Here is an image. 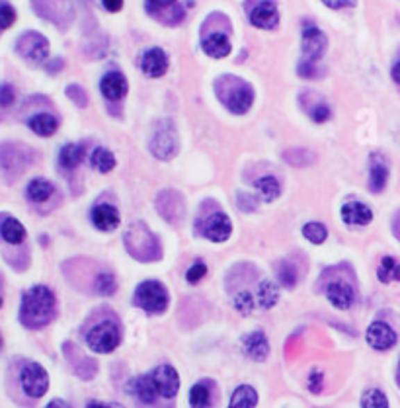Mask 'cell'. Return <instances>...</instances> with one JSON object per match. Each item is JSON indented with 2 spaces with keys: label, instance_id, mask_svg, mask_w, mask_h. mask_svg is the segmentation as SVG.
Returning a JSON list of instances; mask_svg holds the SVG:
<instances>
[{
  "label": "cell",
  "instance_id": "cell-49",
  "mask_svg": "<svg viewBox=\"0 0 400 408\" xmlns=\"http://www.w3.org/2000/svg\"><path fill=\"white\" fill-rule=\"evenodd\" d=\"M238 207L242 211H254L256 210V201H254V198H250V196L240 194L238 196Z\"/></svg>",
  "mask_w": 400,
  "mask_h": 408
},
{
  "label": "cell",
  "instance_id": "cell-54",
  "mask_svg": "<svg viewBox=\"0 0 400 408\" xmlns=\"http://www.w3.org/2000/svg\"><path fill=\"white\" fill-rule=\"evenodd\" d=\"M86 408H112V407H108V405H103V402H98V400H92V402H88V405H86Z\"/></svg>",
  "mask_w": 400,
  "mask_h": 408
},
{
  "label": "cell",
  "instance_id": "cell-34",
  "mask_svg": "<svg viewBox=\"0 0 400 408\" xmlns=\"http://www.w3.org/2000/svg\"><path fill=\"white\" fill-rule=\"evenodd\" d=\"M279 299V291H277V285L269 280H264L258 287V301H260V307L264 309H272L274 305L277 303Z\"/></svg>",
  "mask_w": 400,
  "mask_h": 408
},
{
  "label": "cell",
  "instance_id": "cell-42",
  "mask_svg": "<svg viewBox=\"0 0 400 408\" xmlns=\"http://www.w3.org/2000/svg\"><path fill=\"white\" fill-rule=\"evenodd\" d=\"M207 273V266L203 262H194V266H190V270L185 272V280L190 283L201 282V278Z\"/></svg>",
  "mask_w": 400,
  "mask_h": 408
},
{
  "label": "cell",
  "instance_id": "cell-12",
  "mask_svg": "<svg viewBox=\"0 0 400 408\" xmlns=\"http://www.w3.org/2000/svg\"><path fill=\"white\" fill-rule=\"evenodd\" d=\"M367 344L373 348V350H390L392 346L397 344V332L394 328L383 321H375L371 323L369 328H367Z\"/></svg>",
  "mask_w": 400,
  "mask_h": 408
},
{
  "label": "cell",
  "instance_id": "cell-48",
  "mask_svg": "<svg viewBox=\"0 0 400 408\" xmlns=\"http://www.w3.org/2000/svg\"><path fill=\"white\" fill-rule=\"evenodd\" d=\"M328 8H334V10H340V8H349V6H356L358 0H322Z\"/></svg>",
  "mask_w": 400,
  "mask_h": 408
},
{
  "label": "cell",
  "instance_id": "cell-17",
  "mask_svg": "<svg viewBox=\"0 0 400 408\" xmlns=\"http://www.w3.org/2000/svg\"><path fill=\"white\" fill-rule=\"evenodd\" d=\"M141 69H143L144 74H149L153 78L165 76L166 71H168V57H166V53L160 47H153V49L144 51V55L141 57Z\"/></svg>",
  "mask_w": 400,
  "mask_h": 408
},
{
  "label": "cell",
  "instance_id": "cell-35",
  "mask_svg": "<svg viewBox=\"0 0 400 408\" xmlns=\"http://www.w3.org/2000/svg\"><path fill=\"white\" fill-rule=\"evenodd\" d=\"M283 158L288 160L291 167L305 168L315 162V153H310L307 148H289L283 153Z\"/></svg>",
  "mask_w": 400,
  "mask_h": 408
},
{
  "label": "cell",
  "instance_id": "cell-36",
  "mask_svg": "<svg viewBox=\"0 0 400 408\" xmlns=\"http://www.w3.org/2000/svg\"><path fill=\"white\" fill-rule=\"evenodd\" d=\"M361 408H389V398L381 389H367L361 397Z\"/></svg>",
  "mask_w": 400,
  "mask_h": 408
},
{
  "label": "cell",
  "instance_id": "cell-24",
  "mask_svg": "<svg viewBox=\"0 0 400 408\" xmlns=\"http://www.w3.org/2000/svg\"><path fill=\"white\" fill-rule=\"evenodd\" d=\"M26 235H28L26 227L16 217H10V215L2 217L0 221V239L2 241L8 242V244H22L26 241Z\"/></svg>",
  "mask_w": 400,
  "mask_h": 408
},
{
  "label": "cell",
  "instance_id": "cell-33",
  "mask_svg": "<svg viewBox=\"0 0 400 408\" xmlns=\"http://www.w3.org/2000/svg\"><path fill=\"white\" fill-rule=\"evenodd\" d=\"M377 275H379V280L383 283L400 282V262L390 258V256L383 258L379 270H377Z\"/></svg>",
  "mask_w": 400,
  "mask_h": 408
},
{
  "label": "cell",
  "instance_id": "cell-11",
  "mask_svg": "<svg viewBox=\"0 0 400 408\" xmlns=\"http://www.w3.org/2000/svg\"><path fill=\"white\" fill-rule=\"evenodd\" d=\"M154 381V387L158 391V395L165 398H172L178 395L180 389V377L172 366H158L154 371H151Z\"/></svg>",
  "mask_w": 400,
  "mask_h": 408
},
{
  "label": "cell",
  "instance_id": "cell-13",
  "mask_svg": "<svg viewBox=\"0 0 400 408\" xmlns=\"http://www.w3.org/2000/svg\"><path fill=\"white\" fill-rule=\"evenodd\" d=\"M250 22L260 30H274L279 24V12L274 0H262L250 10Z\"/></svg>",
  "mask_w": 400,
  "mask_h": 408
},
{
  "label": "cell",
  "instance_id": "cell-18",
  "mask_svg": "<svg viewBox=\"0 0 400 408\" xmlns=\"http://www.w3.org/2000/svg\"><path fill=\"white\" fill-rule=\"evenodd\" d=\"M242 352H244V356L254 359V362H264L269 354L266 334L262 330H256V332L244 336L242 338Z\"/></svg>",
  "mask_w": 400,
  "mask_h": 408
},
{
  "label": "cell",
  "instance_id": "cell-37",
  "mask_svg": "<svg viewBox=\"0 0 400 408\" xmlns=\"http://www.w3.org/2000/svg\"><path fill=\"white\" fill-rule=\"evenodd\" d=\"M303 235L312 244H322V242L326 241V237H328V230H326V227L322 223H307L303 227Z\"/></svg>",
  "mask_w": 400,
  "mask_h": 408
},
{
  "label": "cell",
  "instance_id": "cell-15",
  "mask_svg": "<svg viewBox=\"0 0 400 408\" xmlns=\"http://www.w3.org/2000/svg\"><path fill=\"white\" fill-rule=\"evenodd\" d=\"M24 153H28V148L20 147V145H14V143L2 145L0 147V167L6 172H22L26 164L30 162V158Z\"/></svg>",
  "mask_w": 400,
  "mask_h": 408
},
{
  "label": "cell",
  "instance_id": "cell-4",
  "mask_svg": "<svg viewBox=\"0 0 400 408\" xmlns=\"http://www.w3.org/2000/svg\"><path fill=\"white\" fill-rule=\"evenodd\" d=\"M226 78H228V83H226V88L221 94L223 104L233 114H247L252 102H254V90L236 76H226Z\"/></svg>",
  "mask_w": 400,
  "mask_h": 408
},
{
  "label": "cell",
  "instance_id": "cell-14",
  "mask_svg": "<svg viewBox=\"0 0 400 408\" xmlns=\"http://www.w3.org/2000/svg\"><path fill=\"white\" fill-rule=\"evenodd\" d=\"M203 237L213 242H225L228 241L231 232H233V223L225 213H215L203 223Z\"/></svg>",
  "mask_w": 400,
  "mask_h": 408
},
{
  "label": "cell",
  "instance_id": "cell-8",
  "mask_svg": "<svg viewBox=\"0 0 400 408\" xmlns=\"http://www.w3.org/2000/svg\"><path fill=\"white\" fill-rule=\"evenodd\" d=\"M16 51L28 63H43L49 55V42L38 32H26L16 42Z\"/></svg>",
  "mask_w": 400,
  "mask_h": 408
},
{
  "label": "cell",
  "instance_id": "cell-9",
  "mask_svg": "<svg viewBox=\"0 0 400 408\" xmlns=\"http://www.w3.org/2000/svg\"><path fill=\"white\" fill-rule=\"evenodd\" d=\"M147 14L166 26H176L185 18V8L180 0H144Z\"/></svg>",
  "mask_w": 400,
  "mask_h": 408
},
{
  "label": "cell",
  "instance_id": "cell-23",
  "mask_svg": "<svg viewBox=\"0 0 400 408\" xmlns=\"http://www.w3.org/2000/svg\"><path fill=\"white\" fill-rule=\"evenodd\" d=\"M389 180V167L383 160V155H371V168H369V189L379 194L387 186Z\"/></svg>",
  "mask_w": 400,
  "mask_h": 408
},
{
  "label": "cell",
  "instance_id": "cell-7",
  "mask_svg": "<svg viewBox=\"0 0 400 408\" xmlns=\"http://www.w3.org/2000/svg\"><path fill=\"white\" fill-rule=\"evenodd\" d=\"M20 383L28 397L42 398L49 389V375H47L45 367L35 364V362H30L22 367Z\"/></svg>",
  "mask_w": 400,
  "mask_h": 408
},
{
  "label": "cell",
  "instance_id": "cell-1",
  "mask_svg": "<svg viewBox=\"0 0 400 408\" xmlns=\"http://www.w3.org/2000/svg\"><path fill=\"white\" fill-rule=\"evenodd\" d=\"M55 314V295L45 285H35L22 297L20 321L28 328H42Z\"/></svg>",
  "mask_w": 400,
  "mask_h": 408
},
{
  "label": "cell",
  "instance_id": "cell-19",
  "mask_svg": "<svg viewBox=\"0 0 400 408\" xmlns=\"http://www.w3.org/2000/svg\"><path fill=\"white\" fill-rule=\"evenodd\" d=\"M100 90H102V94L108 100L117 102V100H122L127 94V80H125L124 74L117 73V71L106 73L102 76V83H100Z\"/></svg>",
  "mask_w": 400,
  "mask_h": 408
},
{
  "label": "cell",
  "instance_id": "cell-53",
  "mask_svg": "<svg viewBox=\"0 0 400 408\" xmlns=\"http://www.w3.org/2000/svg\"><path fill=\"white\" fill-rule=\"evenodd\" d=\"M392 80H394V83L397 84H400V61H397V63H394V67H392Z\"/></svg>",
  "mask_w": 400,
  "mask_h": 408
},
{
  "label": "cell",
  "instance_id": "cell-44",
  "mask_svg": "<svg viewBox=\"0 0 400 408\" xmlns=\"http://www.w3.org/2000/svg\"><path fill=\"white\" fill-rule=\"evenodd\" d=\"M67 96L71 98L74 104L78 105V108H84L86 102H88V96L84 92L81 86H76V84H71L69 88H67Z\"/></svg>",
  "mask_w": 400,
  "mask_h": 408
},
{
  "label": "cell",
  "instance_id": "cell-20",
  "mask_svg": "<svg viewBox=\"0 0 400 408\" xmlns=\"http://www.w3.org/2000/svg\"><path fill=\"white\" fill-rule=\"evenodd\" d=\"M326 297L328 301L340 311H348L353 305V289L351 285L346 282H332L326 289Z\"/></svg>",
  "mask_w": 400,
  "mask_h": 408
},
{
  "label": "cell",
  "instance_id": "cell-45",
  "mask_svg": "<svg viewBox=\"0 0 400 408\" xmlns=\"http://www.w3.org/2000/svg\"><path fill=\"white\" fill-rule=\"evenodd\" d=\"M322 383H324V373H322V371H312V373H308L307 385L312 393H320V391H322Z\"/></svg>",
  "mask_w": 400,
  "mask_h": 408
},
{
  "label": "cell",
  "instance_id": "cell-26",
  "mask_svg": "<svg viewBox=\"0 0 400 408\" xmlns=\"http://www.w3.org/2000/svg\"><path fill=\"white\" fill-rule=\"evenodd\" d=\"M30 129L40 137H51L59 129V119L51 114H38L28 121Z\"/></svg>",
  "mask_w": 400,
  "mask_h": 408
},
{
  "label": "cell",
  "instance_id": "cell-22",
  "mask_svg": "<svg viewBox=\"0 0 400 408\" xmlns=\"http://www.w3.org/2000/svg\"><path fill=\"white\" fill-rule=\"evenodd\" d=\"M342 219L348 225H369L373 219V211L361 201H349L342 207Z\"/></svg>",
  "mask_w": 400,
  "mask_h": 408
},
{
  "label": "cell",
  "instance_id": "cell-21",
  "mask_svg": "<svg viewBox=\"0 0 400 408\" xmlns=\"http://www.w3.org/2000/svg\"><path fill=\"white\" fill-rule=\"evenodd\" d=\"M129 393H131L137 400L144 402V405H153L154 400H156V395H158V391L154 387L153 375L149 373V375L135 377L133 381L129 383Z\"/></svg>",
  "mask_w": 400,
  "mask_h": 408
},
{
  "label": "cell",
  "instance_id": "cell-46",
  "mask_svg": "<svg viewBox=\"0 0 400 408\" xmlns=\"http://www.w3.org/2000/svg\"><path fill=\"white\" fill-rule=\"evenodd\" d=\"M310 117H312L317 124H324L326 119H330V108L326 104H318L317 108L310 110Z\"/></svg>",
  "mask_w": 400,
  "mask_h": 408
},
{
  "label": "cell",
  "instance_id": "cell-43",
  "mask_svg": "<svg viewBox=\"0 0 400 408\" xmlns=\"http://www.w3.org/2000/svg\"><path fill=\"white\" fill-rule=\"evenodd\" d=\"M16 100V90L8 83L0 84V108H10Z\"/></svg>",
  "mask_w": 400,
  "mask_h": 408
},
{
  "label": "cell",
  "instance_id": "cell-29",
  "mask_svg": "<svg viewBox=\"0 0 400 408\" xmlns=\"http://www.w3.org/2000/svg\"><path fill=\"white\" fill-rule=\"evenodd\" d=\"M256 405L258 393L256 389L250 385H240L228 400V408H254Z\"/></svg>",
  "mask_w": 400,
  "mask_h": 408
},
{
  "label": "cell",
  "instance_id": "cell-27",
  "mask_svg": "<svg viewBox=\"0 0 400 408\" xmlns=\"http://www.w3.org/2000/svg\"><path fill=\"white\" fill-rule=\"evenodd\" d=\"M53 192H55V186H53L49 180L35 178L28 184L26 196H28V199L33 201V203H43V201H47V199L51 198Z\"/></svg>",
  "mask_w": 400,
  "mask_h": 408
},
{
  "label": "cell",
  "instance_id": "cell-56",
  "mask_svg": "<svg viewBox=\"0 0 400 408\" xmlns=\"http://www.w3.org/2000/svg\"><path fill=\"white\" fill-rule=\"evenodd\" d=\"M0 307H2V297H0Z\"/></svg>",
  "mask_w": 400,
  "mask_h": 408
},
{
  "label": "cell",
  "instance_id": "cell-41",
  "mask_svg": "<svg viewBox=\"0 0 400 408\" xmlns=\"http://www.w3.org/2000/svg\"><path fill=\"white\" fill-rule=\"evenodd\" d=\"M233 305H235V309L240 314H250L254 311V297L248 294V291H240L233 299Z\"/></svg>",
  "mask_w": 400,
  "mask_h": 408
},
{
  "label": "cell",
  "instance_id": "cell-28",
  "mask_svg": "<svg viewBox=\"0 0 400 408\" xmlns=\"http://www.w3.org/2000/svg\"><path fill=\"white\" fill-rule=\"evenodd\" d=\"M84 158V145H76V143H69L59 151V164L65 170H74L83 162Z\"/></svg>",
  "mask_w": 400,
  "mask_h": 408
},
{
  "label": "cell",
  "instance_id": "cell-47",
  "mask_svg": "<svg viewBox=\"0 0 400 408\" xmlns=\"http://www.w3.org/2000/svg\"><path fill=\"white\" fill-rule=\"evenodd\" d=\"M299 74L303 78H317L318 71H317V63H308V61H303L299 65Z\"/></svg>",
  "mask_w": 400,
  "mask_h": 408
},
{
  "label": "cell",
  "instance_id": "cell-39",
  "mask_svg": "<svg viewBox=\"0 0 400 408\" xmlns=\"http://www.w3.org/2000/svg\"><path fill=\"white\" fill-rule=\"evenodd\" d=\"M117 289V282L112 273H100L96 278V291L102 295H113Z\"/></svg>",
  "mask_w": 400,
  "mask_h": 408
},
{
  "label": "cell",
  "instance_id": "cell-40",
  "mask_svg": "<svg viewBox=\"0 0 400 408\" xmlns=\"http://www.w3.org/2000/svg\"><path fill=\"white\" fill-rule=\"evenodd\" d=\"M16 22V10L10 2L0 0V30H8L12 24Z\"/></svg>",
  "mask_w": 400,
  "mask_h": 408
},
{
  "label": "cell",
  "instance_id": "cell-25",
  "mask_svg": "<svg viewBox=\"0 0 400 408\" xmlns=\"http://www.w3.org/2000/svg\"><path fill=\"white\" fill-rule=\"evenodd\" d=\"M203 51L209 57H213V59H223V57H226L231 53V42H228V37H226L225 33H211V35H207L206 40H203Z\"/></svg>",
  "mask_w": 400,
  "mask_h": 408
},
{
  "label": "cell",
  "instance_id": "cell-5",
  "mask_svg": "<svg viewBox=\"0 0 400 408\" xmlns=\"http://www.w3.org/2000/svg\"><path fill=\"white\" fill-rule=\"evenodd\" d=\"M35 14L59 28H67L74 18L71 0H31Z\"/></svg>",
  "mask_w": 400,
  "mask_h": 408
},
{
  "label": "cell",
  "instance_id": "cell-30",
  "mask_svg": "<svg viewBox=\"0 0 400 408\" xmlns=\"http://www.w3.org/2000/svg\"><path fill=\"white\" fill-rule=\"evenodd\" d=\"M254 188H256L258 198L262 199V201H266V203L276 201V199L279 198V194H281V186H279V182H277L274 176L258 178L256 184H254Z\"/></svg>",
  "mask_w": 400,
  "mask_h": 408
},
{
  "label": "cell",
  "instance_id": "cell-16",
  "mask_svg": "<svg viewBox=\"0 0 400 408\" xmlns=\"http://www.w3.org/2000/svg\"><path fill=\"white\" fill-rule=\"evenodd\" d=\"M90 217H92V223L96 229L103 230V232H112L119 227V223H122V215H119V211L115 210L113 205L110 203H100V205H96L90 213Z\"/></svg>",
  "mask_w": 400,
  "mask_h": 408
},
{
  "label": "cell",
  "instance_id": "cell-2",
  "mask_svg": "<svg viewBox=\"0 0 400 408\" xmlns=\"http://www.w3.org/2000/svg\"><path fill=\"white\" fill-rule=\"evenodd\" d=\"M135 305L147 313H165L168 307V291L160 282L147 280L135 289Z\"/></svg>",
  "mask_w": 400,
  "mask_h": 408
},
{
  "label": "cell",
  "instance_id": "cell-3",
  "mask_svg": "<svg viewBox=\"0 0 400 408\" xmlns=\"http://www.w3.org/2000/svg\"><path fill=\"white\" fill-rule=\"evenodd\" d=\"M122 334H119V326L112 321H102L96 326H92L86 334V344L90 350L98 354H110L117 346H119Z\"/></svg>",
  "mask_w": 400,
  "mask_h": 408
},
{
  "label": "cell",
  "instance_id": "cell-10",
  "mask_svg": "<svg viewBox=\"0 0 400 408\" xmlns=\"http://www.w3.org/2000/svg\"><path fill=\"white\" fill-rule=\"evenodd\" d=\"M328 40L322 30L317 26H305L303 28V57L308 63H317L318 59L326 51Z\"/></svg>",
  "mask_w": 400,
  "mask_h": 408
},
{
  "label": "cell",
  "instance_id": "cell-50",
  "mask_svg": "<svg viewBox=\"0 0 400 408\" xmlns=\"http://www.w3.org/2000/svg\"><path fill=\"white\" fill-rule=\"evenodd\" d=\"M102 4L108 12H119L124 8V0H102Z\"/></svg>",
  "mask_w": 400,
  "mask_h": 408
},
{
  "label": "cell",
  "instance_id": "cell-31",
  "mask_svg": "<svg viewBox=\"0 0 400 408\" xmlns=\"http://www.w3.org/2000/svg\"><path fill=\"white\" fill-rule=\"evenodd\" d=\"M213 402V391H211V383H197L190 391V407L192 408H211Z\"/></svg>",
  "mask_w": 400,
  "mask_h": 408
},
{
  "label": "cell",
  "instance_id": "cell-6",
  "mask_svg": "<svg viewBox=\"0 0 400 408\" xmlns=\"http://www.w3.org/2000/svg\"><path fill=\"white\" fill-rule=\"evenodd\" d=\"M151 153L158 160H170L178 153V133L172 121H162L151 137Z\"/></svg>",
  "mask_w": 400,
  "mask_h": 408
},
{
  "label": "cell",
  "instance_id": "cell-52",
  "mask_svg": "<svg viewBox=\"0 0 400 408\" xmlns=\"http://www.w3.org/2000/svg\"><path fill=\"white\" fill-rule=\"evenodd\" d=\"M45 408H71V407H69V402H65V400H61V398H55V400H51V402H49Z\"/></svg>",
  "mask_w": 400,
  "mask_h": 408
},
{
  "label": "cell",
  "instance_id": "cell-38",
  "mask_svg": "<svg viewBox=\"0 0 400 408\" xmlns=\"http://www.w3.org/2000/svg\"><path fill=\"white\" fill-rule=\"evenodd\" d=\"M277 278H279V283L285 287H293L297 283V272L289 262H281L277 266Z\"/></svg>",
  "mask_w": 400,
  "mask_h": 408
},
{
  "label": "cell",
  "instance_id": "cell-51",
  "mask_svg": "<svg viewBox=\"0 0 400 408\" xmlns=\"http://www.w3.org/2000/svg\"><path fill=\"white\" fill-rule=\"evenodd\" d=\"M62 67H65V65H62V59H55L51 63L45 65V71H47V73H57V71H61Z\"/></svg>",
  "mask_w": 400,
  "mask_h": 408
},
{
  "label": "cell",
  "instance_id": "cell-32",
  "mask_svg": "<svg viewBox=\"0 0 400 408\" xmlns=\"http://www.w3.org/2000/svg\"><path fill=\"white\" fill-rule=\"evenodd\" d=\"M90 164H92L98 172L108 174V172H112L113 168H115V157H113L112 151H108V148H103V147H98V148H94L92 157H90Z\"/></svg>",
  "mask_w": 400,
  "mask_h": 408
},
{
  "label": "cell",
  "instance_id": "cell-55",
  "mask_svg": "<svg viewBox=\"0 0 400 408\" xmlns=\"http://www.w3.org/2000/svg\"><path fill=\"white\" fill-rule=\"evenodd\" d=\"M0 348H2V336H0Z\"/></svg>",
  "mask_w": 400,
  "mask_h": 408
}]
</instances>
